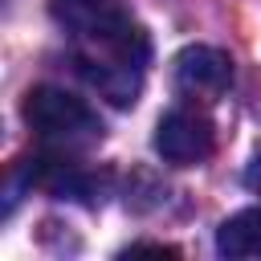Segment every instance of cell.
<instances>
[{
  "mask_svg": "<svg viewBox=\"0 0 261 261\" xmlns=\"http://www.w3.org/2000/svg\"><path fill=\"white\" fill-rule=\"evenodd\" d=\"M216 147V130H212V118L196 106H175L159 118L155 126V151L175 163V167H192V163H204Z\"/></svg>",
  "mask_w": 261,
  "mask_h": 261,
  "instance_id": "4",
  "label": "cell"
},
{
  "mask_svg": "<svg viewBox=\"0 0 261 261\" xmlns=\"http://www.w3.org/2000/svg\"><path fill=\"white\" fill-rule=\"evenodd\" d=\"M24 126L49 151H86L102 139V118L61 86H33L20 102Z\"/></svg>",
  "mask_w": 261,
  "mask_h": 261,
  "instance_id": "1",
  "label": "cell"
},
{
  "mask_svg": "<svg viewBox=\"0 0 261 261\" xmlns=\"http://www.w3.org/2000/svg\"><path fill=\"white\" fill-rule=\"evenodd\" d=\"M147 33L118 41V45H94V49H77V73L114 106H130L143 90V73H147Z\"/></svg>",
  "mask_w": 261,
  "mask_h": 261,
  "instance_id": "2",
  "label": "cell"
},
{
  "mask_svg": "<svg viewBox=\"0 0 261 261\" xmlns=\"http://www.w3.org/2000/svg\"><path fill=\"white\" fill-rule=\"evenodd\" d=\"M216 249L224 257H261V204L228 216L216 228Z\"/></svg>",
  "mask_w": 261,
  "mask_h": 261,
  "instance_id": "6",
  "label": "cell"
},
{
  "mask_svg": "<svg viewBox=\"0 0 261 261\" xmlns=\"http://www.w3.org/2000/svg\"><path fill=\"white\" fill-rule=\"evenodd\" d=\"M245 184H249V188H257V192H261V155H257V159H253V167H249V175H245Z\"/></svg>",
  "mask_w": 261,
  "mask_h": 261,
  "instance_id": "7",
  "label": "cell"
},
{
  "mask_svg": "<svg viewBox=\"0 0 261 261\" xmlns=\"http://www.w3.org/2000/svg\"><path fill=\"white\" fill-rule=\"evenodd\" d=\"M232 86V57L212 45H188L175 57V90L200 102H216Z\"/></svg>",
  "mask_w": 261,
  "mask_h": 261,
  "instance_id": "5",
  "label": "cell"
},
{
  "mask_svg": "<svg viewBox=\"0 0 261 261\" xmlns=\"http://www.w3.org/2000/svg\"><path fill=\"white\" fill-rule=\"evenodd\" d=\"M49 12L77 41V49L118 45V41H130L143 33L122 0H49Z\"/></svg>",
  "mask_w": 261,
  "mask_h": 261,
  "instance_id": "3",
  "label": "cell"
}]
</instances>
